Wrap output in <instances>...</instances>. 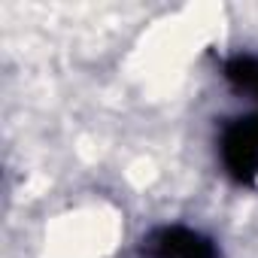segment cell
Returning a JSON list of instances; mask_svg holds the SVG:
<instances>
[{
  "mask_svg": "<svg viewBox=\"0 0 258 258\" xmlns=\"http://www.w3.org/2000/svg\"><path fill=\"white\" fill-rule=\"evenodd\" d=\"M225 161L240 179L258 173V118L243 121L225 134Z\"/></svg>",
  "mask_w": 258,
  "mask_h": 258,
  "instance_id": "cell-1",
  "label": "cell"
},
{
  "mask_svg": "<svg viewBox=\"0 0 258 258\" xmlns=\"http://www.w3.org/2000/svg\"><path fill=\"white\" fill-rule=\"evenodd\" d=\"M149 252L155 258H216L210 240L188 228H164L149 240Z\"/></svg>",
  "mask_w": 258,
  "mask_h": 258,
  "instance_id": "cell-2",
  "label": "cell"
}]
</instances>
